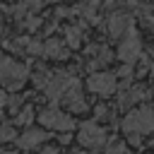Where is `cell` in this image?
I'll return each instance as SVG.
<instances>
[{"instance_id": "cell-14", "label": "cell", "mask_w": 154, "mask_h": 154, "mask_svg": "<svg viewBox=\"0 0 154 154\" xmlns=\"http://www.w3.org/2000/svg\"><path fill=\"white\" fill-rule=\"evenodd\" d=\"M106 154H125V147L123 144H113V147H108Z\"/></svg>"}, {"instance_id": "cell-13", "label": "cell", "mask_w": 154, "mask_h": 154, "mask_svg": "<svg viewBox=\"0 0 154 154\" xmlns=\"http://www.w3.org/2000/svg\"><path fill=\"white\" fill-rule=\"evenodd\" d=\"M31 118H34V113H31V108H24V111H22V113L17 116V123H29Z\"/></svg>"}, {"instance_id": "cell-11", "label": "cell", "mask_w": 154, "mask_h": 154, "mask_svg": "<svg viewBox=\"0 0 154 154\" xmlns=\"http://www.w3.org/2000/svg\"><path fill=\"white\" fill-rule=\"evenodd\" d=\"M67 36H70V38H67V43H70V46H79V36H82V31H79V29H70V31H67Z\"/></svg>"}, {"instance_id": "cell-3", "label": "cell", "mask_w": 154, "mask_h": 154, "mask_svg": "<svg viewBox=\"0 0 154 154\" xmlns=\"http://www.w3.org/2000/svg\"><path fill=\"white\" fill-rule=\"evenodd\" d=\"M38 123L46 125V128H53V130H70V128H75L72 118H70L67 113L58 111V108H46V111H41V113H38Z\"/></svg>"}, {"instance_id": "cell-5", "label": "cell", "mask_w": 154, "mask_h": 154, "mask_svg": "<svg viewBox=\"0 0 154 154\" xmlns=\"http://www.w3.org/2000/svg\"><path fill=\"white\" fill-rule=\"evenodd\" d=\"M140 51H142V43H140V36L135 31H128L125 41L118 46V58L123 63H135L140 58Z\"/></svg>"}, {"instance_id": "cell-12", "label": "cell", "mask_w": 154, "mask_h": 154, "mask_svg": "<svg viewBox=\"0 0 154 154\" xmlns=\"http://www.w3.org/2000/svg\"><path fill=\"white\" fill-rule=\"evenodd\" d=\"M14 137V130L10 128V125H2L0 128V142H7V140H12Z\"/></svg>"}, {"instance_id": "cell-10", "label": "cell", "mask_w": 154, "mask_h": 154, "mask_svg": "<svg viewBox=\"0 0 154 154\" xmlns=\"http://www.w3.org/2000/svg\"><path fill=\"white\" fill-rule=\"evenodd\" d=\"M43 53H46V55H53V58H65V48H63L60 38H48Z\"/></svg>"}, {"instance_id": "cell-15", "label": "cell", "mask_w": 154, "mask_h": 154, "mask_svg": "<svg viewBox=\"0 0 154 154\" xmlns=\"http://www.w3.org/2000/svg\"><path fill=\"white\" fill-rule=\"evenodd\" d=\"M43 2H46V0H24V5H26V7H41Z\"/></svg>"}, {"instance_id": "cell-7", "label": "cell", "mask_w": 154, "mask_h": 154, "mask_svg": "<svg viewBox=\"0 0 154 154\" xmlns=\"http://www.w3.org/2000/svg\"><path fill=\"white\" fill-rule=\"evenodd\" d=\"M125 31H130V17L128 14H113L108 19V34L116 36V38H120Z\"/></svg>"}, {"instance_id": "cell-16", "label": "cell", "mask_w": 154, "mask_h": 154, "mask_svg": "<svg viewBox=\"0 0 154 154\" xmlns=\"http://www.w3.org/2000/svg\"><path fill=\"white\" fill-rule=\"evenodd\" d=\"M7 103V96H5V91H0V106H5Z\"/></svg>"}, {"instance_id": "cell-6", "label": "cell", "mask_w": 154, "mask_h": 154, "mask_svg": "<svg viewBox=\"0 0 154 154\" xmlns=\"http://www.w3.org/2000/svg\"><path fill=\"white\" fill-rule=\"evenodd\" d=\"M89 89L101 94V96H108L116 91V75H108V72H94L89 79H87Z\"/></svg>"}, {"instance_id": "cell-8", "label": "cell", "mask_w": 154, "mask_h": 154, "mask_svg": "<svg viewBox=\"0 0 154 154\" xmlns=\"http://www.w3.org/2000/svg\"><path fill=\"white\" fill-rule=\"evenodd\" d=\"M43 140H46V132H43V130L29 128L24 135H19V147H22V149H34V147H38Z\"/></svg>"}, {"instance_id": "cell-2", "label": "cell", "mask_w": 154, "mask_h": 154, "mask_svg": "<svg viewBox=\"0 0 154 154\" xmlns=\"http://www.w3.org/2000/svg\"><path fill=\"white\" fill-rule=\"evenodd\" d=\"M26 79V67L19 65L12 58H2L0 60V84L7 89H19Z\"/></svg>"}, {"instance_id": "cell-9", "label": "cell", "mask_w": 154, "mask_h": 154, "mask_svg": "<svg viewBox=\"0 0 154 154\" xmlns=\"http://www.w3.org/2000/svg\"><path fill=\"white\" fill-rule=\"evenodd\" d=\"M144 94H147V91H144L142 87H135V89H128V91H125V94L120 96V101H118V103H120L123 108H128V106H132V103H137V101H142V99H144Z\"/></svg>"}, {"instance_id": "cell-17", "label": "cell", "mask_w": 154, "mask_h": 154, "mask_svg": "<svg viewBox=\"0 0 154 154\" xmlns=\"http://www.w3.org/2000/svg\"><path fill=\"white\" fill-rule=\"evenodd\" d=\"M41 154H58V149H43Z\"/></svg>"}, {"instance_id": "cell-4", "label": "cell", "mask_w": 154, "mask_h": 154, "mask_svg": "<svg viewBox=\"0 0 154 154\" xmlns=\"http://www.w3.org/2000/svg\"><path fill=\"white\" fill-rule=\"evenodd\" d=\"M77 140L84 147H101L106 142V132L96 123H82L79 125V132H77Z\"/></svg>"}, {"instance_id": "cell-1", "label": "cell", "mask_w": 154, "mask_h": 154, "mask_svg": "<svg viewBox=\"0 0 154 154\" xmlns=\"http://www.w3.org/2000/svg\"><path fill=\"white\" fill-rule=\"evenodd\" d=\"M123 130L130 135L132 142H137L140 135H147V132H154V108L144 106V108H135L125 116L123 120Z\"/></svg>"}]
</instances>
